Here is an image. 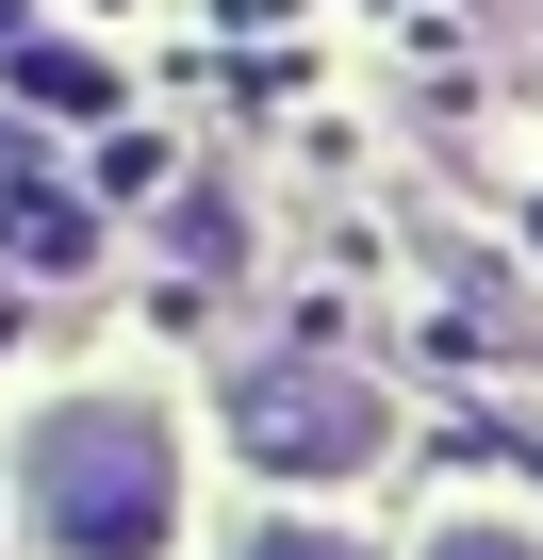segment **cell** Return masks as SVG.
<instances>
[{
    "instance_id": "7a4b0ae2",
    "label": "cell",
    "mask_w": 543,
    "mask_h": 560,
    "mask_svg": "<svg viewBox=\"0 0 543 560\" xmlns=\"http://www.w3.org/2000/svg\"><path fill=\"white\" fill-rule=\"evenodd\" d=\"M231 445L247 462H281V478H346L379 445V396L330 380V363H281V380H231Z\"/></svg>"
},
{
    "instance_id": "6da1fadb",
    "label": "cell",
    "mask_w": 543,
    "mask_h": 560,
    "mask_svg": "<svg viewBox=\"0 0 543 560\" xmlns=\"http://www.w3.org/2000/svg\"><path fill=\"white\" fill-rule=\"evenodd\" d=\"M17 494H34V544H50V560H165V527H181L165 412H132V396L50 412L34 462H17Z\"/></svg>"
},
{
    "instance_id": "277c9868",
    "label": "cell",
    "mask_w": 543,
    "mask_h": 560,
    "mask_svg": "<svg viewBox=\"0 0 543 560\" xmlns=\"http://www.w3.org/2000/svg\"><path fill=\"white\" fill-rule=\"evenodd\" d=\"M247 560H363V544H346V527H263Z\"/></svg>"
},
{
    "instance_id": "3957f363",
    "label": "cell",
    "mask_w": 543,
    "mask_h": 560,
    "mask_svg": "<svg viewBox=\"0 0 543 560\" xmlns=\"http://www.w3.org/2000/svg\"><path fill=\"white\" fill-rule=\"evenodd\" d=\"M428 560H543V544H527V527H494V511H461V527H445Z\"/></svg>"
}]
</instances>
